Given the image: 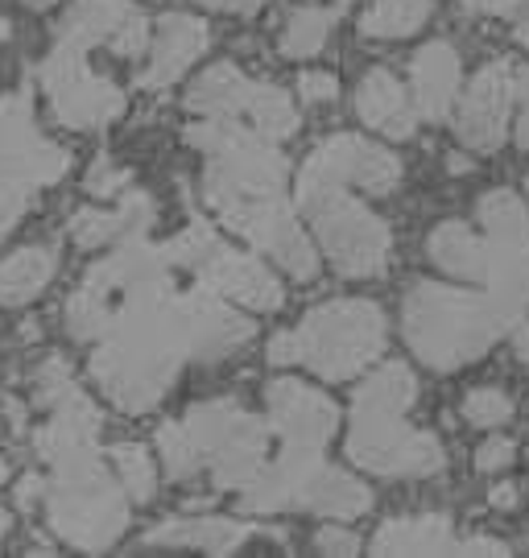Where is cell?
I'll return each mask as SVG.
<instances>
[{
    "mask_svg": "<svg viewBox=\"0 0 529 558\" xmlns=\"http://www.w3.org/2000/svg\"><path fill=\"white\" fill-rule=\"evenodd\" d=\"M476 9H496V13H505V9H513V4H521V0H471Z\"/></svg>",
    "mask_w": 529,
    "mask_h": 558,
    "instance_id": "9c48e42d",
    "label": "cell"
},
{
    "mask_svg": "<svg viewBox=\"0 0 529 558\" xmlns=\"http://www.w3.org/2000/svg\"><path fill=\"white\" fill-rule=\"evenodd\" d=\"M521 356H526V364H529V336L521 339Z\"/></svg>",
    "mask_w": 529,
    "mask_h": 558,
    "instance_id": "7c38bea8",
    "label": "cell"
},
{
    "mask_svg": "<svg viewBox=\"0 0 529 558\" xmlns=\"http://www.w3.org/2000/svg\"><path fill=\"white\" fill-rule=\"evenodd\" d=\"M418 75H422V83L431 87V92H426L431 112H443V108L452 104V92H455L452 50H447V46H434V50H426V54H422V62H418Z\"/></svg>",
    "mask_w": 529,
    "mask_h": 558,
    "instance_id": "3957f363",
    "label": "cell"
},
{
    "mask_svg": "<svg viewBox=\"0 0 529 558\" xmlns=\"http://www.w3.org/2000/svg\"><path fill=\"white\" fill-rule=\"evenodd\" d=\"M306 96H311V100H327V96H335V80H327V75H311V80H306Z\"/></svg>",
    "mask_w": 529,
    "mask_h": 558,
    "instance_id": "52a82bcc",
    "label": "cell"
},
{
    "mask_svg": "<svg viewBox=\"0 0 529 558\" xmlns=\"http://www.w3.org/2000/svg\"><path fill=\"white\" fill-rule=\"evenodd\" d=\"M509 459H513V442L496 439V442H489V447L480 451V468H484V472H492V468H505Z\"/></svg>",
    "mask_w": 529,
    "mask_h": 558,
    "instance_id": "8992f818",
    "label": "cell"
},
{
    "mask_svg": "<svg viewBox=\"0 0 529 558\" xmlns=\"http://www.w3.org/2000/svg\"><path fill=\"white\" fill-rule=\"evenodd\" d=\"M464 414H468L476 426H501V422L513 414V401L496 389H476L468 401H464Z\"/></svg>",
    "mask_w": 529,
    "mask_h": 558,
    "instance_id": "5b68a950",
    "label": "cell"
},
{
    "mask_svg": "<svg viewBox=\"0 0 529 558\" xmlns=\"http://www.w3.org/2000/svg\"><path fill=\"white\" fill-rule=\"evenodd\" d=\"M4 472H9V468H4V459H0V480H4Z\"/></svg>",
    "mask_w": 529,
    "mask_h": 558,
    "instance_id": "4fadbf2b",
    "label": "cell"
},
{
    "mask_svg": "<svg viewBox=\"0 0 529 558\" xmlns=\"http://www.w3.org/2000/svg\"><path fill=\"white\" fill-rule=\"evenodd\" d=\"M505 112H509V71L505 66H489L468 92L459 133L471 145H496L501 133H505Z\"/></svg>",
    "mask_w": 529,
    "mask_h": 558,
    "instance_id": "6da1fadb",
    "label": "cell"
},
{
    "mask_svg": "<svg viewBox=\"0 0 529 558\" xmlns=\"http://www.w3.org/2000/svg\"><path fill=\"white\" fill-rule=\"evenodd\" d=\"M4 521H9V518H4V513H0V534H4Z\"/></svg>",
    "mask_w": 529,
    "mask_h": 558,
    "instance_id": "5bb4252c",
    "label": "cell"
},
{
    "mask_svg": "<svg viewBox=\"0 0 529 558\" xmlns=\"http://www.w3.org/2000/svg\"><path fill=\"white\" fill-rule=\"evenodd\" d=\"M517 500V493H513V484H505L501 493H492V505H513Z\"/></svg>",
    "mask_w": 529,
    "mask_h": 558,
    "instance_id": "30bf717a",
    "label": "cell"
},
{
    "mask_svg": "<svg viewBox=\"0 0 529 558\" xmlns=\"http://www.w3.org/2000/svg\"><path fill=\"white\" fill-rule=\"evenodd\" d=\"M55 274V257L46 248H25L17 257H9L0 265V302L17 306V302L34 299L41 286Z\"/></svg>",
    "mask_w": 529,
    "mask_h": 558,
    "instance_id": "7a4b0ae2",
    "label": "cell"
},
{
    "mask_svg": "<svg viewBox=\"0 0 529 558\" xmlns=\"http://www.w3.org/2000/svg\"><path fill=\"white\" fill-rule=\"evenodd\" d=\"M521 145H529V71L521 75V129H517Z\"/></svg>",
    "mask_w": 529,
    "mask_h": 558,
    "instance_id": "ba28073f",
    "label": "cell"
},
{
    "mask_svg": "<svg viewBox=\"0 0 529 558\" xmlns=\"http://www.w3.org/2000/svg\"><path fill=\"white\" fill-rule=\"evenodd\" d=\"M517 38H521V41H526V46H529V17L521 21V29H517Z\"/></svg>",
    "mask_w": 529,
    "mask_h": 558,
    "instance_id": "8fae6325",
    "label": "cell"
},
{
    "mask_svg": "<svg viewBox=\"0 0 529 558\" xmlns=\"http://www.w3.org/2000/svg\"><path fill=\"white\" fill-rule=\"evenodd\" d=\"M426 17V0H381L369 17V34H410Z\"/></svg>",
    "mask_w": 529,
    "mask_h": 558,
    "instance_id": "277c9868",
    "label": "cell"
}]
</instances>
